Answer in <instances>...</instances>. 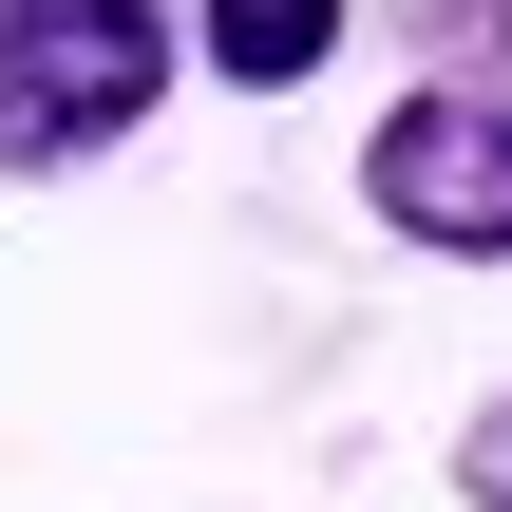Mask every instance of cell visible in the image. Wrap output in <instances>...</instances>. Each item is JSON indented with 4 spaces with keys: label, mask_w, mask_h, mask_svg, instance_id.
Segmentation results:
<instances>
[{
    "label": "cell",
    "mask_w": 512,
    "mask_h": 512,
    "mask_svg": "<svg viewBox=\"0 0 512 512\" xmlns=\"http://www.w3.org/2000/svg\"><path fill=\"white\" fill-rule=\"evenodd\" d=\"M171 57H190L171 0H0V190H38L76 152H133Z\"/></svg>",
    "instance_id": "cell-1"
},
{
    "label": "cell",
    "mask_w": 512,
    "mask_h": 512,
    "mask_svg": "<svg viewBox=\"0 0 512 512\" xmlns=\"http://www.w3.org/2000/svg\"><path fill=\"white\" fill-rule=\"evenodd\" d=\"M456 512H512V399L456 418Z\"/></svg>",
    "instance_id": "cell-4"
},
{
    "label": "cell",
    "mask_w": 512,
    "mask_h": 512,
    "mask_svg": "<svg viewBox=\"0 0 512 512\" xmlns=\"http://www.w3.org/2000/svg\"><path fill=\"white\" fill-rule=\"evenodd\" d=\"M361 209H380L399 247H437V266H512V76L437 57V76L361 133Z\"/></svg>",
    "instance_id": "cell-2"
},
{
    "label": "cell",
    "mask_w": 512,
    "mask_h": 512,
    "mask_svg": "<svg viewBox=\"0 0 512 512\" xmlns=\"http://www.w3.org/2000/svg\"><path fill=\"white\" fill-rule=\"evenodd\" d=\"M190 57H209L228 95H304V76L342 57V0H190Z\"/></svg>",
    "instance_id": "cell-3"
},
{
    "label": "cell",
    "mask_w": 512,
    "mask_h": 512,
    "mask_svg": "<svg viewBox=\"0 0 512 512\" xmlns=\"http://www.w3.org/2000/svg\"><path fill=\"white\" fill-rule=\"evenodd\" d=\"M456 57H475V76H512V0H475V19H456Z\"/></svg>",
    "instance_id": "cell-5"
}]
</instances>
